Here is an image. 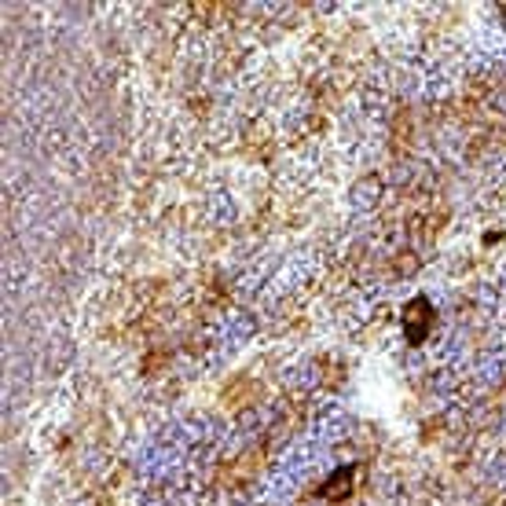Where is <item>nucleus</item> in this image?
Instances as JSON below:
<instances>
[{"mask_svg": "<svg viewBox=\"0 0 506 506\" xmlns=\"http://www.w3.org/2000/svg\"><path fill=\"white\" fill-rule=\"evenodd\" d=\"M429 326H433V305H429L426 297H415L408 308H403V331H408V341H419L429 334Z\"/></svg>", "mask_w": 506, "mask_h": 506, "instance_id": "obj_1", "label": "nucleus"}]
</instances>
